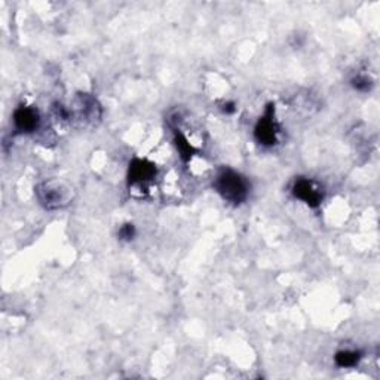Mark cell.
Masks as SVG:
<instances>
[{
  "instance_id": "obj_1",
  "label": "cell",
  "mask_w": 380,
  "mask_h": 380,
  "mask_svg": "<svg viewBox=\"0 0 380 380\" xmlns=\"http://www.w3.org/2000/svg\"><path fill=\"white\" fill-rule=\"evenodd\" d=\"M58 118L69 121L77 128H94L100 123L103 109L100 103L91 94H77L72 100L70 106H57L55 107Z\"/></svg>"
},
{
  "instance_id": "obj_2",
  "label": "cell",
  "mask_w": 380,
  "mask_h": 380,
  "mask_svg": "<svg viewBox=\"0 0 380 380\" xmlns=\"http://www.w3.org/2000/svg\"><path fill=\"white\" fill-rule=\"evenodd\" d=\"M36 198L45 210H61L72 203L74 189L64 180H45L36 186Z\"/></svg>"
},
{
  "instance_id": "obj_3",
  "label": "cell",
  "mask_w": 380,
  "mask_h": 380,
  "mask_svg": "<svg viewBox=\"0 0 380 380\" xmlns=\"http://www.w3.org/2000/svg\"><path fill=\"white\" fill-rule=\"evenodd\" d=\"M214 188L223 199L235 203V206H239L246 201L250 193L248 181L239 172L229 168L219 172L216 181H214Z\"/></svg>"
},
{
  "instance_id": "obj_4",
  "label": "cell",
  "mask_w": 380,
  "mask_h": 380,
  "mask_svg": "<svg viewBox=\"0 0 380 380\" xmlns=\"http://www.w3.org/2000/svg\"><path fill=\"white\" fill-rule=\"evenodd\" d=\"M279 125L275 121V106L269 104L254 128V137L261 146H275L278 143Z\"/></svg>"
},
{
  "instance_id": "obj_5",
  "label": "cell",
  "mask_w": 380,
  "mask_h": 380,
  "mask_svg": "<svg viewBox=\"0 0 380 380\" xmlns=\"http://www.w3.org/2000/svg\"><path fill=\"white\" fill-rule=\"evenodd\" d=\"M293 194L303 201L310 208H318L324 199V192L315 181L309 179H299L293 184Z\"/></svg>"
},
{
  "instance_id": "obj_6",
  "label": "cell",
  "mask_w": 380,
  "mask_h": 380,
  "mask_svg": "<svg viewBox=\"0 0 380 380\" xmlns=\"http://www.w3.org/2000/svg\"><path fill=\"white\" fill-rule=\"evenodd\" d=\"M156 165L148 159H134L130 163L128 181L130 184H143L154 179Z\"/></svg>"
},
{
  "instance_id": "obj_7",
  "label": "cell",
  "mask_w": 380,
  "mask_h": 380,
  "mask_svg": "<svg viewBox=\"0 0 380 380\" xmlns=\"http://www.w3.org/2000/svg\"><path fill=\"white\" fill-rule=\"evenodd\" d=\"M14 125L18 132L30 134L34 132L39 126V113L33 107L21 106L14 113Z\"/></svg>"
},
{
  "instance_id": "obj_8",
  "label": "cell",
  "mask_w": 380,
  "mask_h": 380,
  "mask_svg": "<svg viewBox=\"0 0 380 380\" xmlns=\"http://www.w3.org/2000/svg\"><path fill=\"white\" fill-rule=\"evenodd\" d=\"M359 359H361V354L355 352V350H340L334 357L336 364L342 368L357 366L359 363Z\"/></svg>"
},
{
  "instance_id": "obj_9",
  "label": "cell",
  "mask_w": 380,
  "mask_h": 380,
  "mask_svg": "<svg viewBox=\"0 0 380 380\" xmlns=\"http://www.w3.org/2000/svg\"><path fill=\"white\" fill-rule=\"evenodd\" d=\"M174 140H175V146H177V149L180 152L181 159L186 161V162L190 161V158H192V156L194 154V152H197V150H194V148L189 143V140L186 137H184V135L181 132H179V131L175 132Z\"/></svg>"
},
{
  "instance_id": "obj_10",
  "label": "cell",
  "mask_w": 380,
  "mask_h": 380,
  "mask_svg": "<svg viewBox=\"0 0 380 380\" xmlns=\"http://www.w3.org/2000/svg\"><path fill=\"white\" fill-rule=\"evenodd\" d=\"M352 86L355 88V90H357V91L367 92V91H370V90H372V86H373V83H372V81H370V79H368V77H367V76L358 74V76H355V77H354V79H352Z\"/></svg>"
},
{
  "instance_id": "obj_11",
  "label": "cell",
  "mask_w": 380,
  "mask_h": 380,
  "mask_svg": "<svg viewBox=\"0 0 380 380\" xmlns=\"http://www.w3.org/2000/svg\"><path fill=\"white\" fill-rule=\"evenodd\" d=\"M119 237L123 241H131L135 237V228H134V225H131V223H128V225H123L121 228V230H119Z\"/></svg>"
},
{
  "instance_id": "obj_12",
  "label": "cell",
  "mask_w": 380,
  "mask_h": 380,
  "mask_svg": "<svg viewBox=\"0 0 380 380\" xmlns=\"http://www.w3.org/2000/svg\"><path fill=\"white\" fill-rule=\"evenodd\" d=\"M223 110H225L226 113H233V112H235V104L226 103L225 106H223Z\"/></svg>"
}]
</instances>
